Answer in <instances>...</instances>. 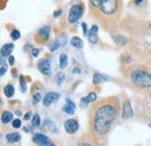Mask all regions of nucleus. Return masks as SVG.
Returning a JSON list of instances; mask_svg holds the SVG:
<instances>
[{
	"mask_svg": "<svg viewBox=\"0 0 151 146\" xmlns=\"http://www.w3.org/2000/svg\"><path fill=\"white\" fill-rule=\"evenodd\" d=\"M65 103H66V104L63 107V111H64L66 115H73L76 111V104L73 103V101H71L70 98H66Z\"/></svg>",
	"mask_w": 151,
	"mask_h": 146,
	"instance_id": "9b49d317",
	"label": "nucleus"
},
{
	"mask_svg": "<svg viewBox=\"0 0 151 146\" xmlns=\"http://www.w3.org/2000/svg\"><path fill=\"white\" fill-rule=\"evenodd\" d=\"M58 98H59V93H58V92H48V93L44 96V98H43V105L47 107V108H49V107H51L55 102H57Z\"/></svg>",
	"mask_w": 151,
	"mask_h": 146,
	"instance_id": "39448f33",
	"label": "nucleus"
},
{
	"mask_svg": "<svg viewBox=\"0 0 151 146\" xmlns=\"http://www.w3.org/2000/svg\"><path fill=\"white\" fill-rule=\"evenodd\" d=\"M64 76H65V75H64L63 73H59L58 75H57V83H58L59 85H60V84H62V82L64 81Z\"/></svg>",
	"mask_w": 151,
	"mask_h": 146,
	"instance_id": "a878e982",
	"label": "nucleus"
},
{
	"mask_svg": "<svg viewBox=\"0 0 151 146\" xmlns=\"http://www.w3.org/2000/svg\"><path fill=\"white\" fill-rule=\"evenodd\" d=\"M79 146H92L91 144H87V143H84V144H80Z\"/></svg>",
	"mask_w": 151,
	"mask_h": 146,
	"instance_id": "58836bf2",
	"label": "nucleus"
},
{
	"mask_svg": "<svg viewBox=\"0 0 151 146\" xmlns=\"http://www.w3.org/2000/svg\"><path fill=\"white\" fill-rule=\"evenodd\" d=\"M1 122H2V124H8V123L13 122V113L9 111H4L1 115Z\"/></svg>",
	"mask_w": 151,
	"mask_h": 146,
	"instance_id": "a211bd4d",
	"label": "nucleus"
},
{
	"mask_svg": "<svg viewBox=\"0 0 151 146\" xmlns=\"http://www.w3.org/2000/svg\"><path fill=\"white\" fill-rule=\"evenodd\" d=\"M70 43H71V46L76 48V49H80V48H83V46H84V42H83V40L80 39V37H72L71 39V41H70Z\"/></svg>",
	"mask_w": 151,
	"mask_h": 146,
	"instance_id": "6ab92c4d",
	"label": "nucleus"
},
{
	"mask_svg": "<svg viewBox=\"0 0 151 146\" xmlns=\"http://www.w3.org/2000/svg\"><path fill=\"white\" fill-rule=\"evenodd\" d=\"M43 128L47 130V131H49V132H51V133H56L57 132L56 125L54 124V122H51V120H49V119H45V120H44V123H43Z\"/></svg>",
	"mask_w": 151,
	"mask_h": 146,
	"instance_id": "f3484780",
	"label": "nucleus"
},
{
	"mask_svg": "<svg viewBox=\"0 0 151 146\" xmlns=\"http://www.w3.org/2000/svg\"><path fill=\"white\" fill-rule=\"evenodd\" d=\"M4 92H5L6 97L11 98V97L14 95V87H13L12 84H7V85L5 87V89H4Z\"/></svg>",
	"mask_w": 151,
	"mask_h": 146,
	"instance_id": "412c9836",
	"label": "nucleus"
},
{
	"mask_svg": "<svg viewBox=\"0 0 151 146\" xmlns=\"http://www.w3.org/2000/svg\"><path fill=\"white\" fill-rule=\"evenodd\" d=\"M96 98H98V96H96L95 92H90L86 97H83V98L80 99V104H81L83 108H86L87 104H90V103H92V102L96 101Z\"/></svg>",
	"mask_w": 151,
	"mask_h": 146,
	"instance_id": "9d476101",
	"label": "nucleus"
},
{
	"mask_svg": "<svg viewBox=\"0 0 151 146\" xmlns=\"http://www.w3.org/2000/svg\"><path fill=\"white\" fill-rule=\"evenodd\" d=\"M30 117H32V112H28V113L24 116V120H28Z\"/></svg>",
	"mask_w": 151,
	"mask_h": 146,
	"instance_id": "c9c22d12",
	"label": "nucleus"
},
{
	"mask_svg": "<svg viewBox=\"0 0 151 146\" xmlns=\"http://www.w3.org/2000/svg\"><path fill=\"white\" fill-rule=\"evenodd\" d=\"M84 13V6L80 4H75L70 7L69 9V14H68V21L70 23H76L79 19L81 18Z\"/></svg>",
	"mask_w": 151,
	"mask_h": 146,
	"instance_id": "20e7f679",
	"label": "nucleus"
},
{
	"mask_svg": "<svg viewBox=\"0 0 151 146\" xmlns=\"http://www.w3.org/2000/svg\"><path fill=\"white\" fill-rule=\"evenodd\" d=\"M38 54H40V50L36 49V48H34V49H33V56H34V57H37Z\"/></svg>",
	"mask_w": 151,
	"mask_h": 146,
	"instance_id": "f704fd0d",
	"label": "nucleus"
},
{
	"mask_svg": "<svg viewBox=\"0 0 151 146\" xmlns=\"http://www.w3.org/2000/svg\"><path fill=\"white\" fill-rule=\"evenodd\" d=\"M73 73H80V69H78V68H76L75 70H73Z\"/></svg>",
	"mask_w": 151,
	"mask_h": 146,
	"instance_id": "ea45409f",
	"label": "nucleus"
},
{
	"mask_svg": "<svg viewBox=\"0 0 151 146\" xmlns=\"http://www.w3.org/2000/svg\"><path fill=\"white\" fill-rule=\"evenodd\" d=\"M20 36H21V34H20V32L18 29H13L12 32H11V37H12V40H19Z\"/></svg>",
	"mask_w": 151,
	"mask_h": 146,
	"instance_id": "5701e85b",
	"label": "nucleus"
},
{
	"mask_svg": "<svg viewBox=\"0 0 151 146\" xmlns=\"http://www.w3.org/2000/svg\"><path fill=\"white\" fill-rule=\"evenodd\" d=\"M90 2H91V5H92L93 7H100L101 0H90Z\"/></svg>",
	"mask_w": 151,
	"mask_h": 146,
	"instance_id": "cd10ccee",
	"label": "nucleus"
},
{
	"mask_svg": "<svg viewBox=\"0 0 151 146\" xmlns=\"http://www.w3.org/2000/svg\"><path fill=\"white\" fill-rule=\"evenodd\" d=\"M50 36V26H43L42 28L38 29L37 37L43 40V41H47Z\"/></svg>",
	"mask_w": 151,
	"mask_h": 146,
	"instance_id": "f8f14e48",
	"label": "nucleus"
},
{
	"mask_svg": "<svg viewBox=\"0 0 151 146\" xmlns=\"http://www.w3.org/2000/svg\"><path fill=\"white\" fill-rule=\"evenodd\" d=\"M20 83H21V91L26 92L27 88H26V83H23V77H20Z\"/></svg>",
	"mask_w": 151,
	"mask_h": 146,
	"instance_id": "c85d7f7f",
	"label": "nucleus"
},
{
	"mask_svg": "<svg viewBox=\"0 0 151 146\" xmlns=\"http://www.w3.org/2000/svg\"><path fill=\"white\" fill-rule=\"evenodd\" d=\"M6 72H7V66H6V64H2V66H1V72H0V75H1V76H4Z\"/></svg>",
	"mask_w": 151,
	"mask_h": 146,
	"instance_id": "c756f323",
	"label": "nucleus"
},
{
	"mask_svg": "<svg viewBox=\"0 0 151 146\" xmlns=\"http://www.w3.org/2000/svg\"><path fill=\"white\" fill-rule=\"evenodd\" d=\"M132 116H134V111H132L130 102H124L123 108H122V118L123 119H129Z\"/></svg>",
	"mask_w": 151,
	"mask_h": 146,
	"instance_id": "6e6552de",
	"label": "nucleus"
},
{
	"mask_svg": "<svg viewBox=\"0 0 151 146\" xmlns=\"http://www.w3.org/2000/svg\"><path fill=\"white\" fill-rule=\"evenodd\" d=\"M64 128L65 131L69 133V134H73L78 131L79 128V124L76 119H68L65 123H64Z\"/></svg>",
	"mask_w": 151,
	"mask_h": 146,
	"instance_id": "0eeeda50",
	"label": "nucleus"
},
{
	"mask_svg": "<svg viewBox=\"0 0 151 146\" xmlns=\"http://www.w3.org/2000/svg\"><path fill=\"white\" fill-rule=\"evenodd\" d=\"M41 98H42V96H41V93H40V92L35 93V95H34V97H33V103H34V104H38V103H40V101H41Z\"/></svg>",
	"mask_w": 151,
	"mask_h": 146,
	"instance_id": "393cba45",
	"label": "nucleus"
},
{
	"mask_svg": "<svg viewBox=\"0 0 151 146\" xmlns=\"http://www.w3.org/2000/svg\"><path fill=\"white\" fill-rule=\"evenodd\" d=\"M119 8V0H101L100 9L106 15H112Z\"/></svg>",
	"mask_w": 151,
	"mask_h": 146,
	"instance_id": "7ed1b4c3",
	"label": "nucleus"
},
{
	"mask_svg": "<svg viewBox=\"0 0 151 146\" xmlns=\"http://www.w3.org/2000/svg\"><path fill=\"white\" fill-rule=\"evenodd\" d=\"M62 13H63V11H62V9H57V12L54 13V17H55V18H58L59 15H62Z\"/></svg>",
	"mask_w": 151,
	"mask_h": 146,
	"instance_id": "72a5a7b5",
	"label": "nucleus"
},
{
	"mask_svg": "<svg viewBox=\"0 0 151 146\" xmlns=\"http://www.w3.org/2000/svg\"><path fill=\"white\" fill-rule=\"evenodd\" d=\"M6 139L8 143L14 144V143H19L21 140V134L18 132H13V133H7L6 134Z\"/></svg>",
	"mask_w": 151,
	"mask_h": 146,
	"instance_id": "dca6fc26",
	"label": "nucleus"
},
{
	"mask_svg": "<svg viewBox=\"0 0 151 146\" xmlns=\"http://www.w3.org/2000/svg\"><path fill=\"white\" fill-rule=\"evenodd\" d=\"M13 49H14V45L13 43H6V45H4L2 48H1V57L5 58L6 56H8V55L13 52Z\"/></svg>",
	"mask_w": 151,
	"mask_h": 146,
	"instance_id": "2eb2a0df",
	"label": "nucleus"
},
{
	"mask_svg": "<svg viewBox=\"0 0 151 146\" xmlns=\"http://www.w3.org/2000/svg\"><path fill=\"white\" fill-rule=\"evenodd\" d=\"M98 32H99V29H98V26L96 25H93L92 27H91V29H90V32L87 33V37H88V42L90 43H92V45H94L98 42Z\"/></svg>",
	"mask_w": 151,
	"mask_h": 146,
	"instance_id": "1a4fd4ad",
	"label": "nucleus"
},
{
	"mask_svg": "<svg viewBox=\"0 0 151 146\" xmlns=\"http://www.w3.org/2000/svg\"><path fill=\"white\" fill-rule=\"evenodd\" d=\"M107 81H111V77H108L107 75H104V74L100 73H95L93 75V83L94 84H100V83H104V82H107Z\"/></svg>",
	"mask_w": 151,
	"mask_h": 146,
	"instance_id": "4468645a",
	"label": "nucleus"
},
{
	"mask_svg": "<svg viewBox=\"0 0 151 146\" xmlns=\"http://www.w3.org/2000/svg\"><path fill=\"white\" fill-rule=\"evenodd\" d=\"M149 128H151V123H150V125H149Z\"/></svg>",
	"mask_w": 151,
	"mask_h": 146,
	"instance_id": "a19ab883",
	"label": "nucleus"
},
{
	"mask_svg": "<svg viewBox=\"0 0 151 146\" xmlns=\"http://www.w3.org/2000/svg\"><path fill=\"white\" fill-rule=\"evenodd\" d=\"M14 62H15V58H14V56L9 55V57H8V63H9L11 66H13V64H14Z\"/></svg>",
	"mask_w": 151,
	"mask_h": 146,
	"instance_id": "7c9ffc66",
	"label": "nucleus"
},
{
	"mask_svg": "<svg viewBox=\"0 0 151 146\" xmlns=\"http://www.w3.org/2000/svg\"><path fill=\"white\" fill-rule=\"evenodd\" d=\"M12 126H13L14 128H21V120H20V119H14L13 123H12Z\"/></svg>",
	"mask_w": 151,
	"mask_h": 146,
	"instance_id": "bb28decb",
	"label": "nucleus"
},
{
	"mask_svg": "<svg viewBox=\"0 0 151 146\" xmlns=\"http://www.w3.org/2000/svg\"><path fill=\"white\" fill-rule=\"evenodd\" d=\"M32 126L34 128H37L41 126V117H40V115L37 113H35L34 116H33V119H32Z\"/></svg>",
	"mask_w": 151,
	"mask_h": 146,
	"instance_id": "aec40b11",
	"label": "nucleus"
},
{
	"mask_svg": "<svg viewBox=\"0 0 151 146\" xmlns=\"http://www.w3.org/2000/svg\"><path fill=\"white\" fill-rule=\"evenodd\" d=\"M150 31H151V22H150Z\"/></svg>",
	"mask_w": 151,
	"mask_h": 146,
	"instance_id": "79ce46f5",
	"label": "nucleus"
},
{
	"mask_svg": "<svg viewBox=\"0 0 151 146\" xmlns=\"http://www.w3.org/2000/svg\"><path fill=\"white\" fill-rule=\"evenodd\" d=\"M81 26H83V32H84V34H85V35H87V33H88V32H87V26H86V23H85V22H83V23H81Z\"/></svg>",
	"mask_w": 151,
	"mask_h": 146,
	"instance_id": "2f4dec72",
	"label": "nucleus"
},
{
	"mask_svg": "<svg viewBox=\"0 0 151 146\" xmlns=\"http://www.w3.org/2000/svg\"><path fill=\"white\" fill-rule=\"evenodd\" d=\"M38 70L45 76H50L51 75V66L50 62L48 60H40L38 61Z\"/></svg>",
	"mask_w": 151,
	"mask_h": 146,
	"instance_id": "423d86ee",
	"label": "nucleus"
},
{
	"mask_svg": "<svg viewBox=\"0 0 151 146\" xmlns=\"http://www.w3.org/2000/svg\"><path fill=\"white\" fill-rule=\"evenodd\" d=\"M60 39H62V40L59 41V43H60V46H64V45H65V42H66V35H63Z\"/></svg>",
	"mask_w": 151,
	"mask_h": 146,
	"instance_id": "473e14b6",
	"label": "nucleus"
},
{
	"mask_svg": "<svg viewBox=\"0 0 151 146\" xmlns=\"http://www.w3.org/2000/svg\"><path fill=\"white\" fill-rule=\"evenodd\" d=\"M135 1V4H137V5H139V4H142L144 0H134Z\"/></svg>",
	"mask_w": 151,
	"mask_h": 146,
	"instance_id": "4c0bfd02",
	"label": "nucleus"
},
{
	"mask_svg": "<svg viewBox=\"0 0 151 146\" xmlns=\"http://www.w3.org/2000/svg\"><path fill=\"white\" fill-rule=\"evenodd\" d=\"M59 66L62 69H65L68 67V56L65 54H62L59 56Z\"/></svg>",
	"mask_w": 151,
	"mask_h": 146,
	"instance_id": "4be33fe9",
	"label": "nucleus"
},
{
	"mask_svg": "<svg viewBox=\"0 0 151 146\" xmlns=\"http://www.w3.org/2000/svg\"><path fill=\"white\" fill-rule=\"evenodd\" d=\"M38 146H56L55 144H52V143H48V144H41V145Z\"/></svg>",
	"mask_w": 151,
	"mask_h": 146,
	"instance_id": "e433bc0d",
	"label": "nucleus"
},
{
	"mask_svg": "<svg viewBox=\"0 0 151 146\" xmlns=\"http://www.w3.org/2000/svg\"><path fill=\"white\" fill-rule=\"evenodd\" d=\"M33 142H34L35 144L41 145V144H48V143H50V139H49L47 136L42 134V133H35V134L33 136Z\"/></svg>",
	"mask_w": 151,
	"mask_h": 146,
	"instance_id": "ddd939ff",
	"label": "nucleus"
},
{
	"mask_svg": "<svg viewBox=\"0 0 151 146\" xmlns=\"http://www.w3.org/2000/svg\"><path fill=\"white\" fill-rule=\"evenodd\" d=\"M132 82L138 88L151 87V74L144 70H135L132 73Z\"/></svg>",
	"mask_w": 151,
	"mask_h": 146,
	"instance_id": "f03ea898",
	"label": "nucleus"
},
{
	"mask_svg": "<svg viewBox=\"0 0 151 146\" xmlns=\"http://www.w3.org/2000/svg\"><path fill=\"white\" fill-rule=\"evenodd\" d=\"M116 113H117V109L114 104L106 103L100 105L95 110L94 116H93V128L95 132L99 134L107 133L113 124Z\"/></svg>",
	"mask_w": 151,
	"mask_h": 146,
	"instance_id": "f257e3e1",
	"label": "nucleus"
},
{
	"mask_svg": "<svg viewBox=\"0 0 151 146\" xmlns=\"http://www.w3.org/2000/svg\"><path fill=\"white\" fill-rule=\"evenodd\" d=\"M60 47V43H59V41H55L51 46H50V52H56L57 49Z\"/></svg>",
	"mask_w": 151,
	"mask_h": 146,
	"instance_id": "b1692460",
	"label": "nucleus"
}]
</instances>
